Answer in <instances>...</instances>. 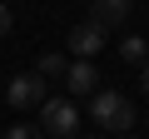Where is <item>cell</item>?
<instances>
[{"mask_svg": "<svg viewBox=\"0 0 149 139\" xmlns=\"http://www.w3.org/2000/svg\"><path fill=\"white\" fill-rule=\"evenodd\" d=\"M90 119H95L100 129H109V134H129V124H134V104H129L119 90H95V99H90Z\"/></svg>", "mask_w": 149, "mask_h": 139, "instance_id": "1", "label": "cell"}, {"mask_svg": "<svg viewBox=\"0 0 149 139\" xmlns=\"http://www.w3.org/2000/svg\"><path fill=\"white\" fill-rule=\"evenodd\" d=\"M40 134H50V139H80V104L74 99H45L40 104Z\"/></svg>", "mask_w": 149, "mask_h": 139, "instance_id": "2", "label": "cell"}, {"mask_svg": "<svg viewBox=\"0 0 149 139\" xmlns=\"http://www.w3.org/2000/svg\"><path fill=\"white\" fill-rule=\"evenodd\" d=\"M5 99H10V109H40L45 104V80L35 70H25V75H15L5 85Z\"/></svg>", "mask_w": 149, "mask_h": 139, "instance_id": "3", "label": "cell"}, {"mask_svg": "<svg viewBox=\"0 0 149 139\" xmlns=\"http://www.w3.org/2000/svg\"><path fill=\"white\" fill-rule=\"evenodd\" d=\"M65 90H70V99H95V90H100V70H95L90 60H70V70H65Z\"/></svg>", "mask_w": 149, "mask_h": 139, "instance_id": "4", "label": "cell"}, {"mask_svg": "<svg viewBox=\"0 0 149 139\" xmlns=\"http://www.w3.org/2000/svg\"><path fill=\"white\" fill-rule=\"evenodd\" d=\"M104 35H109V30L95 25V20L74 25V30H70V55H74V60H95V55L104 50Z\"/></svg>", "mask_w": 149, "mask_h": 139, "instance_id": "5", "label": "cell"}, {"mask_svg": "<svg viewBox=\"0 0 149 139\" xmlns=\"http://www.w3.org/2000/svg\"><path fill=\"white\" fill-rule=\"evenodd\" d=\"M134 10V0H90V20L104 25V30H119Z\"/></svg>", "mask_w": 149, "mask_h": 139, "instance_id": "6", "label": "cell"}, {"mask_svg": "<svg viewBox=\"0 0 149 139\" xmlns=\"http://www.w3.org/2000/svg\"><path fill=\"white\" fill-rule=\"evenodd\" d=\"M119 55H124L129 65H144V60H149V35H124V40H119Z\"/></svg>", "mask_w": 149, "mask_h": 139, "instance_id": "7", "label": "cell"}, {"mask_svg": "<svg viewBox=\"0 0 149 139\" xmlns=\"http://www.w3.org/2000/svg\"><path fill=\"white\" fill-rule=\"evenodd\" d=\"M65 70H70V60H65V55H40L35 75H40V80H65Z\"/></svg>", "mask_w": 149, "mask_h": 139, "instance_id": "8", "label": "cell"}, {"mask_svg": "<svg viewBox=\"0 0 149 139\" xmlns=\"http://www.w3.org/2000/svg\"><path fill=\"white\" fill-rule=\"evenodd\" d=\"M5 139H45V134H40V124H30V119H25V124H15Z\"/></svg>", "mask_w": 149, "mask_h": 139, "instance_id": "9", "label": "cell"}, {"mask_svg": "<svg viewBox=\"0 0 149 139\" xmlns=\"http://www.w3.org/2000/svg\"><path fill=\"white\" fill-rule=\"evenodd\" d=\"M10 25H15V15H10V5H0V35H10Z\"/></svg>", "mask_w": 149, "mask_h": 139, "instance_id": "10", "label": "cell"}, {"mask_svg": "<svg viewBox=\"0 0 149 139\" xmlns=\"http://www.w3.org/2000/svg\"><path fill=\"white\" fill-rule=\"evenodd\" d=\"M139 90H144V99H149V60L139 65Z\"/></svg>", "mask_w": 149, "mask_h": 139, "instance_id": "11", "label": "cell"}, {"mask_svg": "<svg viewBox=\"0 0 149 139\" xmlns=\"http://www.w3.org/2000/svg\"><path fill=\"white\" fill-rule=\"evenodd\" d=\"M114 139H129V134H114Z\"/></svg>", "mask_w": 149, "mask_h": 139, "instance_id": "12", "label": "cell"}, {"mask_svg": "<svg viewBox=\"0 0 149 139\" xmlns=\"http://www.w3.org/2000/svg\"><path fill=\"white\" fill-rule=\"evenodd\" d=\"M80 139H90V134H80Z\"/></svg>", "mask_w": 149, "mask_h": 139, "instance_id": "13", "label": "cell"}, {"mask_svg": "<svg viewBox=\"0 0 149 139\" xmlns=\"http://www.w3.org/2000/svg\"><path fill=\"white\" fill-rule=\"evenodd\" d=\"M0 5H5V0H0Z\"/></svg>", "mask_w": 149, "mask_h": 139, "instance_id": "14", "label": "cell"}]
</instances>
